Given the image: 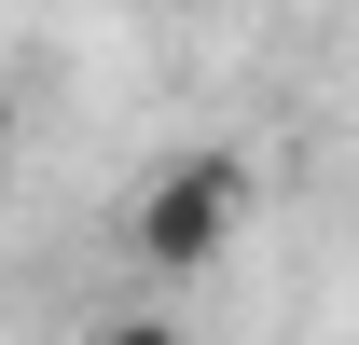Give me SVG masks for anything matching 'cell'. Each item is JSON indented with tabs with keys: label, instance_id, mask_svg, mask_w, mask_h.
<instances>
[{
	"label": "cell",
	"instance_id": "cell-2",
	"mask_svg": "<svg viewBox=\"0 0 359 345\" xmlns=\"http://www.w3.org/2000/svg\"><path fill=\"white\" fill-rule=\"evenodd\" d=\"M97 345H194V332H180L166 304H138V318H111V332H97Z\"/></svg>",
	"mask_w": 359,
	"mask_h": 345
},
{
	"label": "cell",
	"instance_id": "cell-1",
	"mask_svg": "<svg viewBox=\"0 0 359 345\" xmlns=\"http://www.w3.org/2000/svg\"><path fill=\"white\" fill-rule=\"evenodd\" d=\"M249 221V152H180V166L138 180V262L152 276H208Z\"/></svg>",
	"mask_w": 359,
	"mask_h": 345
}]
</instances>
